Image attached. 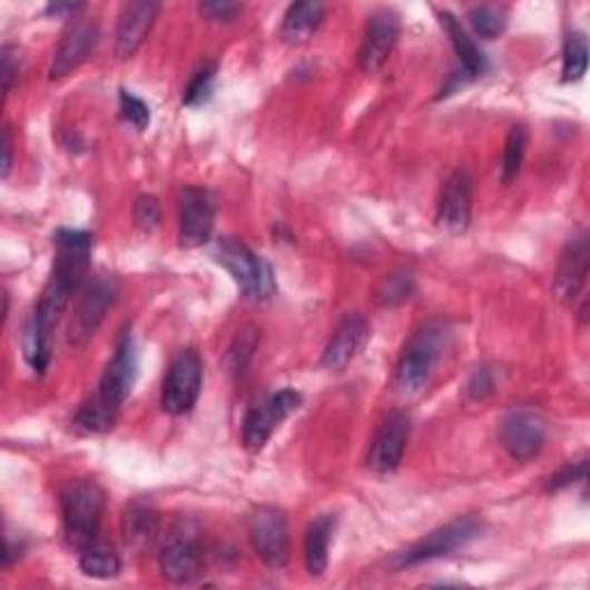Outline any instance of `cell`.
<instances>
[{
  "label": "cell",
  "instance_id": "obj_1",
  "mask_svg": "<svg viewBox=\"0 0 590 590\" xmlns=\"http://www.w3.org/2000/svg\"><path fill=\"white\" fill-rule=\"evenodd\" d=\"M450 325L443 318L422 323L413 337L406 342L395 370V387L402 395H415L427 385L439 357L448 348Z\"/></svg>",
  "mask_w": 590,
  "mask_h": 590
},
{
  "label": "cell",
  "instance_id": "obj_2",
  "mask_svg": "<svg viewBox=\"0 0 590 590\" xmlns=\"http://www.w3.org/2000/svg\"><path fill=\"white\" fill-rule=\"evenodd\" d=\"M215 256L219 260V266L228 271V275L234 277L238 288L245 293V298L264 303L271 301L277 293V282L271 264L252 247H247L243 240L222 238L217 243Z\"/></svg>",
  "mask_w": 590,
  "mask_h": 590
},
{
  "label": "cell",
  "instance_id": "obj_3",
  "mask_svg": "<svg viewBox=\"0 0 590 590\" xmlns=\"http://www.w3.org/2000/svg\"><path fill=\"white\" fill-rule=\"evenodd\" d=\"M107 496L95 480H75L62 491V527L70 544L83 549L97 540Z\"/></svg>",
  "mask_w": 590,
  "mask_h": 590
},
{
  "label": "cell",
  "instance_id": "obj_4",
  "mask_svg": "<svg viewBox=\"0 0 590 590\" xmlns=\"http://www.w3.org/2000/svg\"><path fill=\"white\" fill-rule=\"evenodd\" d=\"M204 387V360L196 348H183L167 370L161 385V409L169 415H185L199 402Z\"/></svg>",
  "mask_w": 590,
  "mask_h": 590
},
{
  "label": "cell",
  "instance_id": "obj_5",
  "mask_svg": "<svg viewBox=\"0 0 590 590\" xmlns=\"http://www.w3.org/2000/svg\"><path fill=\"white\" fill-rule=\"evenodd\" d=\"M480 533H482V521L478 517L473 514L456 517L450 523H445V527L424 535L417 544H413L404 553H400L395 559V566L411 568L434 559H443V555H450L459 549L469 547L473 540L480 538Z\"/></svg>",
  "mask_w": 590,
  "mask_h": 590
},
{
  "label": "cell",
  "instance_id": "obj_6",
  "mask_svg": "<svg viewBox=\"0 0 590 590\" xmlns=\"http://www.w3.org/2000/svg\"><path fill=\"white\" fill-rule=\"evenodd\" d=\"M303 406L298 390L284 387L273 392L266 400L252 404L243 420V443L249 452H260L275 434L279 424Z\"/></svg>",
  "mask_w": 590,
  "mask_h": 590
},
{
  "label": "cell",
  "instance_id": "obj_7",
  "mask_svg": "<svg viewBox=\"0 0 590 590\" xmlns=\"http://www.w3.org/2000/svg\"><path fill=\"white\" fill-rule=\"evenodd\" d=\"M118 298V282L109 275H97L86 282V286L79 291V303L75 307L70 331H68V342L72 346H86L97 327L102 325L107 312Z\"/></svg>",
  "mask_w": 590,
  "mask_h": 590
},
{
  "label": "cell",
  "instance_id": "obj_8",
  "mask_svg": "<svg viewBox=\"0 0 590 590\" xmlns=\"http://www.w3.org/2000/svg\"><path fill=\"white\" fill-rule=\"evenodd\" d=\"M247 535L254 553L273 570H282L291 559L286 517L277 508L260 505L247 517Z\"/></svg>",
  "mask_w": 590,
  "mask_h": 590
},
{
  "label": "cell",
  "instance_id": "obj_9",
  "mask_svg": "<svg viewBox=\"0 0 590 590\" xmlns=\"http://www.w3.org/2000/svg\"><path fill=\"white\" fill-rule=\"evenodd\" d=\"M159 570L174 583H191L204 572V544L189 523L176 527L159 551Z\"/></svg>",
  "mask_w": 590,
  "mask_h": 590
},
{
  "label": "cell",
  "instance_id": "obj_10",
  "mask_svg": "<svg viewBox=\"0 0 590 590\" xmlns=\"http://www.w3.org/2000/svg\"><path fill=\"white\" fill-rule=\"evenodd\" d=\"M215 228V204L208 189L187 185L178 196V240L185 249L204 247Z\"/></svg>",
  "mask_w": 590,
  "mask_h": 590
},
{
  "label": "cell",
  "instance_id": "obj_11",
  "mask_svg": "<svg viewBox=\"0 0 590 590\" xmlns=\"http://www.w3.org/2000/svg\"><path fill=\"white\" fill-rule=\"evenodd\" d=\"M411 439V417L402 411H392L381 424L370 443L367 466L378 475L395 473L402 464Z\"/></svg>",
  "mask_w": 590,
  "mask_h": 590
},
{
  "label": "cell",
  "instance_id": "obj_12",
  "mask_svg": "<svg viewBox=\"0 0 590 590\" xmlns=\"http://www.w3.org/2000/svg\"><path fill=\"white\" fill-rule=\"evenodd\" d=\"M547 441V422L531 409H514L501 422V445L517 462L538 456Z\"/></svg>",
  "mask_w": 590,
  "mask_h": 590
},
{
  "label": "cell",
  "instance_id": "obj_13",
  "mask_svg": "<svg viewBox=\"0 0 590 590\" xmlns=\"http://www.w3.org/2000/svg\"><path fill=\"white\" fill-rule=\"evenodd\" d=\"M402 21L395 10H378L370 17L363 42H360L357 51V65L360 70L374 75L387 62L390 53L395 51L400 42Z\"/></svg>",
  "mask_w": 590,
  "mask_h": 590
},
{
  "label": "cell",
  "instance_id": "obj_14",
  "mask_svg": "<svg viewBox=\"0 0 590 590\" xmlns=\"http://www.w3.org/2000/svg\"><path fill=\"white\" fill-rule=\"evenodd\" d=\"M137 374H139V360H137L135 337H132V333L125 331L118 340L111 363L107 365V370L102 374L100 387H97V395L120 411V406L125 404V400L129 397V392H132V387L137 383Z\"/></svg>",
  "mask_w": 590,
  "mask_h": 590
},
{
  "label": "cell",
  "instance_id": "obj_15",
  "mask_svg": "<svg viewBox=\"0 0 590 590\" xmlns=\"http://www.w3.org/2000/svg\"><path fill=\"white\" fill-rule=\"evenodd\" d=\"M473 213V183L466 171H454L443 185L439 208H436V224L445 234L459 236L464 234L471 224Z\"/></svg>",
  "mask_w": 590,
  "mask_h": 590
},
{
  "label": "cell",
  "instance_id": "obj_16",
  "mask_svg": "<svg viewBox=\"0 0 590 590\" xmlns=\"http://www.w3.org/2000/svg\"><path fill=\"white\" fill-rule=\"evenodd\" d=\"M588 264H590L588 236L581 234L566 245V249L559 258V266H555V275H553L555 301L563 303V305H572L579 298L581 288L586 286Z\"/></svg>",
  "mask_w": 590,
  "mask_h": 590
},
{
  "label": "cell",
  "instance_id": "obj_17",
  "mask_svg": "<svg viewBox=\"0 0 590 590\" xmlns=\"http://www.w3.org/2000/svg\"><path fill=\"white\" fill-rule=\"evenodd\" d=\"M97 40H100V26H97L95 19H77L68 32H65L56 56L51 60L49 77L51 79H62L70 72H75L79 65L90 56L95 49Z\"/></svg>",
  "mask_w": 590,
  "mask_h": 590
},
{
  "label": "cell",
  "instance_id": "obj_18",
  "mask_svg": "<svg viewBox=\"0 0 590 590\" xmlns=\"http://www.w3.org/2000/svg\"><path fill=\"white\" fill-rule=\"evenodd\" d=\"M370 337V323L360 314H348L337 325L333 337L327 340L323 355H321V367L342 372L351 365V360L360 353Z\"/></svg>",
  "mask_w": 590,
  "mask_h": 590
},
{
  "label": "cell",
  "instance_id": "obj_19",
  "mask_svg": "<svg viewBox=\"0 0 590 590\" xmlns=\"http://www.w3.org/2000/svg\"><path fill=\"white\" fill-rule=\"evenodd\" d=\"M161 6L155 0H135L127 3L116 26V53L118 58H132L148 38V32L159 14Z\"/></svg>",
  "mask_w": 590,
  "mask_h": 590
},
{
  "label": "cell",
  "instance_id": "obj_20",
  "mask_svg": "<svg viewBox=\"0 0 590 590\" xmlns=\"http://www.w3.org/2000/svg\"><path fill=\"white\" fill-rule=\"evenodd\" d=\"M439 23L443 26V30L448 32V38L454 47V53L459 58V65H462V72L469 77V79H478L486 72L489 62H486V56L480 51V47L475 45V40L469 36L466 28L462 26V21H459L452 12L448 10H439Z\"/></svg>",
  "mask_w": 590,
  "mask_h": 590
},
{
  "label": "cell",
  "instance_id": "obj_21",
  "mask_svg": "<svg viewBox=\"0 0 590 590\" xmlns=\"http://www.w3.org/2000/svg\"><path fill=\"white\" fill-rule=\"evenodd\" d=\"M323 17H325V6L318 3V0L293 3L284 14L279 36L286 45H303L321 28Z\"/></svg>",
  "mask_w": 590,
  "mask_h": 590
},
{
  "label": "cell",
  "instance_id": "obj_22",
  "mask_svg": "<svg viewBox=\"0 0 590 590\" xmlns=\"http://www.w3.org/2000/svg\"><path fill=\"white\" fill-rule=\"evenodd\" d=\"M125 542L132 549H146L159 533V512L150 501H132L122 514Z\"/></svg>",
  "mask_w": 590,
  "mask_h": 590
},
{
  "label": "cell",
  "instance_id": "obj_23",
  "mask_svg": "<svg viewBox=\"0 0 590 590\" xmlns=\"http://www.w3.org/2000/svg\"><path fill=\"white\" fill-rule=\"evenodd\" d=\"M337 529V519L333 514L316 517L305 535V568L312 577H321L331 561V544Z\"/></svg>",
  "mask_w": 590,
  "mask_h": 590
},
{
  "label": "cell",
  "instance_id": "obj_24",
  "mask_svg": "<svg viewBox=\"0 0 590 590\" xmlns=\"http://www.w3.org/2000/svg\"><path fill=\"white\" fill-rule=\"evenodd\" d=\"M79 568L92 579H116L122 572V561L116 549L102 540H92L79 549Z\"/></svg>",
  "mask_w": 590,
  "mask_h": 590
},
{
  "label": "cell",
  "instance_id": "obj_25",
  "mask_svg": "<svg viewBox=\"0 0 590 590\" xmlns=\"http://www.w3.org/2000/svg\"><path fill=\"white\" fill-rule=\"evenodd\" d=\"M118 417V409L105 402L100 395H95L81 404V409L75 415V427L83 434H105L114 427Z\"/></svg>",
  "mask_w": 590,
  "mask_h": 590
},
{
  "label": "cell",
  "instance_id": "obj_26",
  "mask_svg": "<svg viewBox=\"0 0 590 590\" xmlns=\"http://www.w3.org/2000/svg\"><path fill=\"white\" fill-rule=\"evenodd\" d=\"M413 291H415L413 275L406 271H397V273L385 275L378 282L374 291V301L378 307H397L411 298Z\"/></svg>",
  "mask_w": 590,
  "mask_h": 590
},
{
  "label": "cell",
  "instance_id": "obj_27",
  "mask_svg": "<svg viewBox=\"0 0 590 590\" xmlns=\"http://www.w3.org/2000/svg\"><path fill=\"white\" fill-rule=\"evenodd\" d=\"M527 148H529L527 127H523V125L512 127L508 139H505L503 161H501V180L503 183H512L517 178V174L521 171L523 157H527Z\"/></svg>",
  "mask_w": 590,
  "mask_h": 590
},
{
  "label": "cell",
  "instance_id": "obj_28",
  "mask_svg": "<svg viewBox=\"0 0 590 590\" xmlns=\"http://www.w3.org/2000/svg\"><path fill=\"white\" fill-rule=\"evenodd\" d=\"M588 70V40L583 32H570L563 49V81H581Z\"/></svg>",
  "mask_w": 590,
  "mask_h": 590
},
{
  "label": "cell",
  "instance_id": "obj_29",
  "mask_svg": "<svg viewBox=\"0 0 590 590\" xmlns=\"http://www.w3.org/2000/svg\"><path fill=\"white\" fill-rule=\"evenodd\" d=\"M469 21L478 38L496 40L503 36V30L508 26V14L503 8L496 6H478L469 12Z\"/></svg>",
  "mask_w": 590,
  "mask_h": 590
},
{
  "label": "cell",
  "instance_id": "obj_30",
  "mask_svg": "<svg viewBox=\"0 0 590 590\" xmlns=\"http://www.w3.org/2000/svg\"><path fill=\"white\" fill-rule=\"evenodd\" d=\"M215 75H217V62H204L199 70L194 72L189 83L183 90V105L185 107H201L210 100L213 86H215Z\"/></svg>",
  "mask_w": 590,
  "mask_h": 590
},
{
  "label": "cell",
  "instance_id": "obj_31",
  "mask_svg": "<svg viewBox=\"0 0 590 590\" xmlns=\"http://www.w3.org/2000/svg\"><path fill=\"white\" fill-rule=\"evenodd\" d=\"M258 327L249 325L245 327V331H240L234 340V344L228 346V353H226V365L232 372H243L245 365L249 363V357L254 355L256 346H258Z\"/></svg>",
  "mask_w": 590,
  "mask_h": 590
},
{
  "label": "cell",
  "instance_id": "obj_32",
  "mask_svg": "<svg viewBox=\"0 0 590 590\" xmlns=\"http://www.w3.org/2000/svg\"><path fill=\"white\" fill-rule=\"evenodd\" d=\"M120 116L127 125L139 129V132H144V129L150 125L148 105L141 100V97H137L135 92H129L125 88L120 90Z\"/></svg>",
  "mask_w": 590,
  "mask_h": 590
},
{
  "label": "cell",
  "instance_id": "obj_33",
  "mask_svg": "<svg viewBox=\"0 0 590 590\" xmlns=\"http://www.w3.org/2000/svg\"><path fill=\"white\" fill-rule=\"evenodd\" d=\"M132 217H135V226L139 228V232L150 234L161 222V206L153 194H141L139 199L135 201Z\"/></svg>",
  "mask_w": 590,
  "mask_h": 590
},
{
  "label": "cell",
  "instance_id": "obj_34",
  "mask_svg": "<svg viewBox=\"0 0 590 590\" xmlns=\"http://www.w3.org/2000/svg\"><path fill=\"white\" fill-rule=\"evenodd\" d=\"M586 475H588V459L581 456V459H577V462H570V464H566L563 469L555 471V473L549 478L547 489H549V491H561V489H566V486H572V484H577V482H583Z\"/></svg>",
  "mask_w": 590,
  "mask_h": 590
},
{
  "label": "cell",
  "instance_id": "obj_35",
  "mask_svg": "<svg viewBox=\"0 0 590 590\" xmlns=\"http://www.w3.org/2000/svg\"><path fill=\"white\" fill-rule=\"evenodd\" d=\"M494 387H496L494 370H491V367H478L466 381V395H469V400L480 402V400L489 397L491 392H494Z\"/></svg>",
  "mask_w": 590,
  "mask_h": 590
},
{
  "label": "cell",
  "instance_id": "obj_36",
  "mask_svg": "<svg viewBox=\"0 0 590 590\" xmlns=\"http://www.w3.org/2000/svg\"><path fill=\"white\" fill-rule=\"evenodd\" d=\"M243 10L240 3H232V0H206L199 6V12L210 21H232Z\"/></svg>",
  "mask_w": 590,
  "mask_h": 590
},
{
  "label": "cell",
  "instance_id": "obj_37",
  "mask_svg": "<svg viewBox=\"0 0 590 590\" xmlns=\"http://www.w3.org/2000/svg\"><path fill=\"white\" fill-rule=\"evenodd\" d=\"M14 77H17V62H14L12 49L6 47L3 49V92L6 95H10L12 83H14Z\"/></svg>",
  "mask_w": 590,
  "mask_h": 590
},
{
  "label": "cell",
  "instance_id": "obj_38",
  "mask_svg": "<svg viewBox=\"0 0 590 590\" xmlns=\"http://www.w3.org/2000/svg\"><path fill=\"white\" fill-rule=\"evenodd\" d=\"M81 10H83L81 3H51V6H47V14H51V17H70V14H77Z\"/></svg>",
  "mask_w": 590,
  "mask_h": 590
},
{
  "label": "cell",
  "instance_id": "obj_39",
  "mask_svg": "<svg viewBox=\"0 0 590 590\" xmlns=\"http://www.w3.org/2000/svg\"><path fill=\"white\" fill-rule=\"evenodd\" d=\"M3 153H6V161H3V178L10 176L12 169V137H10V129L3 132Z\"/></svg>",
  "mask_w": 590,
  "mask_h": 590
}]
</instances>
